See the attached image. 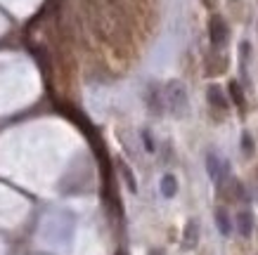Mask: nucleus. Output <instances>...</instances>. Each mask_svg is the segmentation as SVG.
<instances>
[{
  "instance_id": "obj_4",
  "label": "nucleus",
  "mask_w": 258,
  "mask_h": 255,
  "mask_svg": "<svg viewBox=\"0 0 258 255\" xmlns=\"http://www.w3.org/2000/svg\"><path fill=\"white\" fill-rule=\"evenodd\" d=\"M206 100H209V104L211 107H216V109H220V111H225L230 104H227V97H225V93L220 90L218 85H211L209 90H206Z\"/></svg>"
},
{
  "instance_id": "obj_14",
  "label": "nucleus",
  "mask_w": 258,
  "mask_h": 255,
  "mask_svg": "<svg viewBox=\"0 0 258 255\" xmlns=\"http://www.w3.org/2000/svg\"><path fill=\"white\" fill-rule=\"evenodd\" d=\"M118 255H123V253H118Z\"/></svg>"
},
{
  "instance_id": "obj_1",
  "label": "nucleus",
  "mask_w": 258,
  "mask_h": 255,
  "mask_svg": "<svg viewBox=\"0 0 258 255\" xmlns=\"http://www.w3.org/2000/svg\"><path fill=\"white\" fill-rule=\"evenodd\" d=\"M164 100H166V107L171 109L175 116H185L187 114V93H185L182 83L171 80L164 90Z\"/></svg>"
},
{
  "instance_id": "obj_11",
  "label": "nucleus",
  "mask_w": 258,
  "mask_h": 255,
  "mask_svg": "<svg viewBox=\"0 0 258 255\" xmlns=\"http://www.w3.org/2000/svg\"><path fill=\"white\" fill-rule=\"evenodd\" d=\"M242 151L246 156H251L253 154V142H251V137H249V132H244L242 135Z\"/></svg>"
},
{
  "instance_id": "obj_6",
  "label": "nucleus",
  "mask_w": 258,
  "mask_h": 255,
  "mask_svg": "<svg viewBox=\"0 0 258 255\" xmlns=\"http://www.w3.org/2000/svg\"><path fill=\"white\" fill-rule=\"evenodd\" d=\"M216 224H218V229L223 236H230L232 232V222H230V215H227L225 208H216Z\"/></svg>"
},
{
  "instance_id": "obj_8",
  "label": "nucleus",
  "mask_w": 258,
  "mask_h": 255,
  "mask_svg": "<svg viewBox=\"0 0 258 255\" xmlns=\"http://www.w3.org/2000/svg\"><path fill=\"white\" fill-rule=\"evenodd\" d=\"M161 194H164L166 199H173L178 194V180L173 178V175H164L161 178Z\"/></svg>"
},
{
  "instance_id": "obj_9",
  "label": "nucleus",
  "mask_w": 258,
  "mask_h": 255,
  "mask_svg": "<svg viewBox=\"0 0 258 255\" xmlns=\"http://www.w3.org/2000/svg\"><path fill=\"white\" fill-rule=\"evenodd\" d=\"M227 90H230V100L235 102L237 107H244V93H242V88H239V83H232L227 85Z\"/></svg>"
},
{
  "instance_id": "obj_2",
  "label": "nucleus",
  "mask_w": 258,
  "mask_h": 255,
  "mask_svg": "<svg viewBox=\"0 0 258 255\" xmlns=\"http://www.w3.org/2000/svg\"><path fill=\"white\" fill-rule=\"evenodd\" d=\"M227 170H230L227 161H223L216 151H209V154H206V173H209V178H211L216 185H220V182L227 178Z\"/></svg>"
},
{
  "instance_id": "obj_5",
  "label": "nucleus",
  "mask_w": 258,
  "mask_h": 255,
  "mask_svg": "<svg viewBox=\"0 0 258 255\" xmlns=\"http://www.w3.org/2000/svg\"><path fill=\"white\" fill-rule=\"evenodd\" d=\"M237 229H239L242 236H251V232H253V217H251L249 210H239L237 213Z\"/></svg>"
},
{
  "instance_id": "obj_10",
  "label": "nucleus",
  "mask_w": 258,
  "mask_h": 255,
  "mask_svg": "<svg viewBox=\"0 0 258 255\" xmlns=\"http://www.w3.org/2000/svg\"><path fill=\"white\" fill-rule=\"evenodd\" d=\"M121 175H123V180H125V185H128V189H131V192H138V182H135L133 173H131V168H128L125 163H121Z\"/></svg>"
},
{
  "instance_id": "obj_3",
  "label": "nucleus",
  "mask_w": 258,
  "mask_h": 255,
  "mask_svg": "<svg viewBox=\"0 0 258 255\" xmlns=\"http://www.w3.org/2000/svg\"><path fill=\"white\" fill-rule=\"evenodd\" d=\"M209 38H211V43L216 47L225 45V40H227V24H225V19H223V17H218V15L211 17V22H209Z\"/></svg>"
},
{
  "instance_id": "obj_7",
  "label": "nucleus",
  "mask_w": 258,
  "mask_h": 255,
  "mask_svg": "<svg viewBox=\"0 0 258 255\" xmlns=\"http://www.w3.org/2000/svg\"><path fill=\"white\" fill-rule=\"evenodd\" d=\"M185 248H195L197 241H199V224H197V220H189L187 227H185Z\"/></svg>"
},
{
  "instance_id": "obj_12",
  "label": "nucleus",
  "mask_w": 258,
  "mask_h": 255,
  "mask_svg": "<svg viewBox=\"0 0 258 255\" xmlns=\"http://www.w3.org/2000/svg\"><path fill=\"white\" fill-rule=\"evenodd\" d=\"M142 139H145V149H147V151H154V142H152V137H149L147 130L142 132Z\"/></svg>"
},
{
  "instance_id": "obj_13",
  "label": "nucleus",
  "mask_w": 258,
  "mask_h": 255,
  "mask_svg": "<svg viewBox=\"0 0 258 255\" xmlns=\"http://www.w3.org/2000/svg\"><path fill=\"white\" fill-rule=\"evenodd\" d=\"M152 255H161V253H159V250H154V253H152Z\"/></svg>"
}]
</instances>
